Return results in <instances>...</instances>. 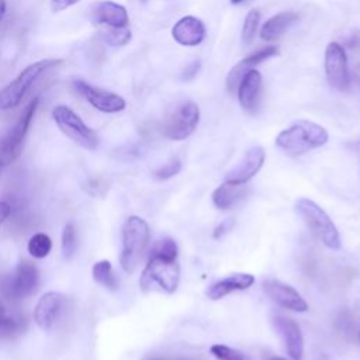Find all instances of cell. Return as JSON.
Instances as JSON below:
<instances>
[{
	"label": "cell",
	"mask_w": 360,
	"mask_h": 360,
	"mask_svg": "<svg viewBox=\"0 0 360 360\" xmlns=\"http://www.w3.org/2000/svg\"><path fill=\"white\" fill-rule=\"evenodd\" d=\"M91 274H93V278L101 284L103 287L108 288V290H117L118 287V280L114 274V270H112V266L108 260H100L97 262L93 269H91Z\"/></svg>",
	"instance_id": "23"
},
{
	"label": "cell",
	"mask_w": 360,
	"mask_h": 360,
	"mask_svg": "<svg viewBox=\"0 0 360 360\" xmlns=\"http://www.w3.org/2000/svg\"><path fill=\"white\" fill-rule=\"evenodd\" d=\"M1 170H3V163L0 162V177H1Z\"/></svg>",
	"instance_id": "38"
},
{
	"label": "cell",
	"mask_w": 360,
	"mask_h": 360,
	"mask_svg": "<svg viewBox=\"0 0 360 360\" xmlns=\"http://www.w3.org/2000/svg\"><path fill=\"white\" fill-rule=\"evenodd\" d=\"M6 13H7V1L6 0H0V22L6 17Z\"/></svg>",
	"instance_id": "36"
},
{
	"label": "cell",
	"mask_w": 360,
	"mask_h": 360,
	"mask_svg": "<svg viewBox=\"0 0 360 360\" xmlns=\"http://www.w3.org/2000/svg\"><path fill=\"white\" fill-rule=\"evenodd\" d=\"M271 323L283 340L288 357L291 360H301L304 354V338L298 323L284 315H274Z\"/></svg>",
	"instance_id": "12"
},
{
	"label": "cell",
	"mask_w": 360,
	"mask_h": 360,
	"mask_svg": "<svg viewBox=\"0 0 360 360\" xmlns=\"http://www.w3.org/2000/svg\"><path fill=\"white\" fill-rule=\"evenodd\" d=\"M172 35L176 42L186 46H195L205 37V27L201 20L193 15L180 18L172 28Z\"/></svg>",
	"instance_id": "17"
},
{
	"label": "cell",
	"mask_w": 360,
	"mask_h": 360,
	"mask_svg": "<svg viewBox=\"0 0 360 360\" xmlns=\"http://www.w3.org/2000/svg\"><path fill=\"white\" fill-rule=\"evenodd\" d=\"M39 285V271L37 266L28 260L20 262L14 277L8 283V292L15 298L34 294Z\"/></svg>",
	"instance_id": "14"
},
{
	"label": "cell",
	"mask_w": 360,
	"mask_h": 360,
	"mask_svg": "<svg viewBox=\"0 0 360 360\" xmlns=\"http://www.w3.org/2000/svg\"><path fill=\"white\" fill-rule=\"evenodd\" d=\"M52 118L58 128L79 146L94 150L98 146L97 134L68 105L59 104L52 110Z\"/></svg>",
	"instance_id": "6"
},
{
	"label": "cell",
	"mask_w": 360,
	"mask_h": 360,
	"mask_svg": "<svg viewBox=\"0 0 360 360\" xmlns=\"http://www.w3.org/2000/svg\"><path fill=\"white\" fill-rule=\"evenodd\" d=\"M277 52H278V51H277L276 46L267 45V46H264V48L256 51L255 53L246 56V58L242 59L239 63L242 65V68H243L245 70H250V69H253L255 65H257V63H260V62H263V60H266V59H269V58L277 55Z\"/></svg>",
	"instance_id": "27"
},
{
	"label": "cell",
	"mask_w": 360,
	"mask_h": 360,
	"mask_svg": "<svg viewBox=\"0 0 360 360\" xmlns=\"http://www.w3.org/2000/svg\"><path fill=\"white\" fill-rule=\"evenodd\" d=\"M200 120V108L193 101L180 103L165 120L163 135L173 141L186 139L193 134Z\"/></svg>",
	"instance_id": "8"
},
{
	"label": "cell",
	"mask_w": 360,
	"mask_h": 360,
	"mask_svg": "<svg viewBox=\"0 0 360 360\" xmlns=\"http://www.w3.org/2000/svg\"><path fill=\"white\" fill-rule=\"evenodd\" d=\"M259 21H260V13L257 10H252L246 14L245 21H243V27H242V41L246 45L253 41L255 34H256L257 27H259Z\"/></svg>",
	"instance_id": "28"
},
{
	"label": "cell",
	"mask_w": 360,
	"mask_h": 360,
	"mask_svg": "<svg viewBox=\"0 0 360 360\" xmlns=\"http://www.w3.org/2000/svg\"><path fill=\"white\" fill-rule=\"evenodd\" d=\"M180 281V267L176 259L149 256L141 274L139 287L143 292L173 294Z\"/></svg>",
	"instance_id": "3"
},
{
	"label": "cell",
	"mask_w": 360,
	"mask_h": 360,
	"mask_svg": "<svg viewBox=\"0 0 360 360\" xmlns=\"http://www.w3.org/2000/svg\"><path fill=\"white\" fill-rule=\"evenodd\" d=\"M266 153L262 146H252L249 148L240 162L232 167L226 174L225 180L236 184H245L248 183L263 166Z\"/></svg>",
	"instance_id": "13"
},
{
	"label": "cell",
	"mask_w": 360,
	"mask_h": 360,
	"mask_svg": "<svg viewBox=\"0 0 360 360\" xmlns=\"http://www.w3.org/2000/svg\"><path fill=\"white\" fill-rule=\"evenodd\" d=\"M262 87V75L256 69H250L245 73L238 84V98L245 110H253L257 104Z\"/></svg>",
	"instance_id": "19"
},
{
	"label": "cell",
	"mask_w": 360,
	"mask_h": 360,
	"mask_svg": "<svg viewBox=\"0 0 360 360\" xmlns=\"http://www.w3.org/2000/svg\"><path fill=\"white\" fill-rule=\"evenodd\" d=\"M91 20L94 24L101 27L122 28L128 25L129 15L124 6L111 0H104L94 4L91 10Z\"/></svg>",
	"instance_id": "15"
},
{
	"label": "cell",
	"mask_w": 360,
	"mask_h": 360,
	"mask_svg": "<svg viewBox=\"0 0 360 360\" xmlns=\"http://www.w3.org/2000/svg\"><path fill=\"white\" fill-rule=\"evenodd\" d=\"M263 291L273 302L285 309L295 312H305L308 309V304L302 295L292 285L280 280L269 278L263 281Z\"/></svg>",
	"instance_id": "11"
},
{
	"label": "cell",
	"mask_w": 360,
	"mask_h": 360,
	"mask_svg": "<svg viewBox=\"0 0 360 360\" xmlns=\"http://www.w3.org/2000/svg\"><path fill=\"white\" fill-rule=\"evenodd\" d=\"M149 256L176 259L177 257V245L172 238H163L155 243Z\"/></svg>",
	"instance_id": "29"
},
{
	"label": "cell",
	"mask_w": 360,
	"mask_h": 360,
	"mask_svg": "<svg viewBox=\"0 0 360 360\" xmlns=\"http://www.w3.org/2000/svg\"><path fill=\"white\" fill-rule=\"evenodd\" d=\"M198 68H200V63H198V62H193V63L187 65V66H186V69L183 70L181 77H183L184 80H190V79H193V77L195 76V73L198 72Z\"/></svg>",
	"instance_id": "34"
},
{
	"label": "cell",
	"mask_w": 360,
	"mask_h": 360,
	"mask_svg": "<svg viewBox=\"0 0 360 360\" xmlns=\"http://www.w3.org/2000/svg\"><path fill=\"white\" fill-rule=\"evenodd\" d=\"M149 238L150 229L143 218L138 215L127 218L122 226V249L120 256V263L124 271L132 273L136 269L146 250Z\"/></svg>",
	"instance_id": "4"
},
{
	"label": "cell",
	"mask_w": 360,
	"mask_h": 360,
	"mask_svg": "<svg viewBox=\"0 0 360 360\" xmlns=\"http://www.w3.org/2000/svg\"><path fill=\"white\" fill-rule=\"evenodd\" d=\"M255 283V277L250 273H232L226 277L215 281L208 287L205 295L215 301L233 291H242L249 288Z\"/></svg>",
	"instance_id": "18"
},
{
	"label": "cell",
	"mask_w": 360,
	"mask_h": 360,
	"mask_svg": "<svg viewBox=\"0 0 360 360\" xmlns=\"http://www.w3.org/2000/svg\"><path fill=\"white\" fill-rule=\"evenodd\" d=\"M38 105L39 97H35L32 101L27 104V107L13 125V128L3 138H0V162L3 163V166L11 163L21 155L24 139L27 136V132L30 129Z\"/></svg>",
	"instance_id": "7"
},
{
	"label": "cell",
	"mask_w": 360,
	"mask_h": 360,
	"mask_svg": "<svg viewBox=\"0 0 360 360\" xmlns=\"http://www.w3.org/2000/svg\"><path fill=\"white\" fill-rule=\"evenodd\" d=\"M249 188L246 184H236L231 181H225L224 184L218 186L212 193V202L219 210H228L233 207L238 201H240Z\"/></svg>",
	"instance_id": "20"
},
{
	"label": "cell",
	"mask_w": 360,
	"mask_h": 360,
	"mask_svg": "<svg viewBox=\"0 0 360 360\" xmlns=\"http://www.w3.org/2000/svg\"><path fill=\"white\" fill-rule=\"evenodd\" d=\"M28 252L35 259H44L49 255L52 249V240L46 233H35L28 240Z\"/></svg>",
	"instance_id": "25"
},
{
	"label": "cell",
	"mask_w": 360,
	"mask_h": 360,
	"mask_svg": "<svg viewBox=\"0 0 360 360\" xmlns=\"http://www.w3.org/2000/svg\"><path fill=\"white\" fill-rule=\"evenodd\" d=\"M77 249V233L72 222L66 224L62 232V253L65 259H70Z\"/></svg>",
	"instance_id": "26"
},
{
	"label": "cell",
	"mask_w": 360,
	"mask_h": 360,
	"mask_svg": "<svg viewBox=\"0 0 360 360\" xmlns=\"http://www.w3.org/2000/svg\"><path fill=\"white\" fill-rule=\"evenodd\" d=\"M210 352L218 360H245V356L242 352L219 343L212 345L210 347Z\"/></svg>",
	"instance_id": "30"
},
{
	"label": "cell",
	"mask_w": 360,
	"mask_h": 360,
	"mask_svg": "<svg viewBox=\"0 0 360 360\" xmlns=\"http://www.w3.org/2000/svg\"><path fill=\"white\" fill-rule=\"evenodd\" d=\"M271 360H285V359H281V357H276V359H271Z\"/></svg>",
	"instance_id": "39"
},
{
	"label": "cell",
	"mask_w": 360,
	"mask_h": 360,
	"mask_svg": "<svg viewBox=\"0 0 360 360\" xmlns=\"http://www.w3.org/2000/svg\"><path fill=\"white\" fill-rule=\"evenodd\" d=\"M62 63V59L46 58L27 65L11 82L0 89V111H8L21 104L35 82L49 69Z\"/></svg>",
	"instance_id": "2"
},
{
	"label": "cell",
	"mask_w": 360,
	"mask_h": 360,
	"mask_svg": "<svg viewBox=\"0 0 360 360\" xmlns=\"http://www.w3.org/2000/svg\"><path fill=\"white\" fill-rule=\"evenodd\" d=\"M10 205L6 201H0V225L6 221V218L10 215Z\"/></svg>",
	"instance_id": "35"
},
{
	"label": "cell",
	"mask_w": 360,
	"mask_h": 360,
	"mask_svg": "<svg viewBox=\"0 0 360 360\" xmlns=\"http://www.w3.org/2000/svg\"><path fill=\"white\" fill-rule=\"evenodd\" d=\"M101 39L110 46H124L131 39V31L127 27L112 28V27H101Z\"/></svg>",
	"instance_id": "24"
},
{
	"label": "cell",
	"mask_w": 360,
	"mask_h": 360,
	"mask_svg": "<svg viewBox=\"0 0 360 360\" xmlns=\"http://www.w3.org/2000/svg\"><path fill=\"white\" fill-rule=\"evenodd\" d=\"M298 20V15L292 11H283L271 18H269L264 25L262 27L260 37L264 41H273L278 38L281 34H284L295 21Z\"/></svg>",
	"instance_id": "21"
},
{
	"label": "cell",
	"mask_w": 360,
	"mask_h": 360,
	"mask_svg": "<svg viewBox=\"0 0 360 360\" xmlns=\"http://www.w3.org/2000/svg\"><path fill=\"white\" fill-rule=\"evenodd\" d=\"M359 340H360V329H359Z\"/></svg>",
	"instance_id": "40"
},
{
	"label": "cell",
	"mask_w": 360,
	"mask_h": 360,
	"mask_svg": "<svg viewBox=\"0 0 360 360\" xmlns=\"http://www.w3.org/2000/svg\"><path fill=\"white\" fill-rule=\"evenodd\" d=\"M181 170V162L179 159H170L167 163L160 166L153 172V177L156 180H167L173 176H176Z\"/></svg>",
	"instance_id": "31"
},
{
	"label": "cell",
	"mask_w": 360,
	"mask_h": 360,
	"mask_svg": "<svg viewBox=\"0 0 360 360\" xmlns=\"http://www.w3.org/2000/svg\"><path fill=\"white\" fill-rule=\"evenodd\" d=\"M80 0H51V10L53 13H60L75 4H77Z\"/></svg>",
	"instance_id": "33"
},
{
	"label": "cell",
	"mask_w": 360,
	"mask_h": 360,
	"mask_svg": "<svg viewBox=\"0 0 360 360\" xmlns=\"http://www.w3.org/2000/svg\"><path fill=\"white\" fill-rule=\"evenodd\" d=\"M233 4H238V3H240V1H243V0H231Z\"/></svg>",
	"instance_id": "37"
},
{
	"label": "cell",
	"mask_w": 360,
	"mask_h": 360,
	"mask_svg": "<svg viewBox=\"0 0 360 360\" xmlns=\"http://www.w3.org/2000/svg\"><path fill=\"white\" fill-rule=\"evenodd\" d=\"M233 224H235V221H233L232 218L224 219L222 222H219V224L214 228L212 238H214V239H221V238H224V236L233 228Z\"/></svg>",
	"instance_id": "32"
},
{
	"label": "cell",
	"mask_w": 360,
	"mask_h": 360,
	"mask_svg": "<svg viewBox=\"0 0 360 360\" xmlns=\"http://www.w3.org/2000/svg\"><path fill=\"white\" fill-rule=\"evenodd\" d=\"M325 73L329 84L336 90H346L350 83L347 56L343 46L329 42L325 49Z\"/></svg>",
	"instance_id": "10"
},
{
	"label": "cell",
	"mask_w": 360,
	"mask_h": 360,
	"mask_svg": "<svg viewBox=\"0 0 360 360\" xmlns=\"http://www.w3.org/2000/svg\"><path fill=\"white\" fill-rule=\"evenodd\" d=\"M22 329V318L11 312L0 300V340L11 339Z\"/></svg>",
	"instance_id": "22"
},
{
	"label": "cell",
	"mask_w": 360,
	"mask_h": 360,
	"mask_svg": "<svg viewBox=\"0 0 360 360\" xmlns=\"http://www.w3.org/2000/svg\"><path fill=\"white\" fill-rule=\"evenodd\" d=\"M65 304V297L59 292L49 291L44 294L34 309V319L42 329H51L56 322Z\"/></svg>",
	"instance_id": "16"
},
{
	"label": "cell",
	"mask_w": 360,
	"mask_h": 360,
	"mask_svg": "<svg viewBox=\"0 0 360 360\" xmlns=\"http://www.w3.org/2000/svg\"><path fill=\"white\" fill-rule=\"evenodd\" d=\"M328 138L329 135L323 127L301 120L283 129L276 138V145L288 156H300L325 145Z\"/></svg>",
	"instance_id": "1"
},
{
	"label": "cell",
	"mask_w": 360,
	"mask_h": 360,
	"mask_svg": "<svg viewBox=\"0 0 360 360\" xmlns=\"http://www.w3.org/2000/svg\"><path fill=\"white\" fill-rule=\"evenodd\" d=\"M72 86L91 107H94L100 112L115 114L125 110L127 107L124 97H121L120 94L96 87L82 79H75L72 82Z\"/></svg>",
	"instance_id": "9"
},
{
	"label": "cell",
	"mask_w": 360,
	"mask_h": 360,
	"mask_svg": "<svg viewBox=\"0 0 360 360\" xmlns=\"http://www.w3.org/2000/svg\"><path fill=\"white\" fill-rule=\"evenodd\" d=\"M295 210L311 229V232L329 249L339 250L342 248L339 231L335 226L330 217L321 208L315 201L309 198H298L295 202Z\"/></svg>",
	"instance_id": "5"
}]
</instances>
